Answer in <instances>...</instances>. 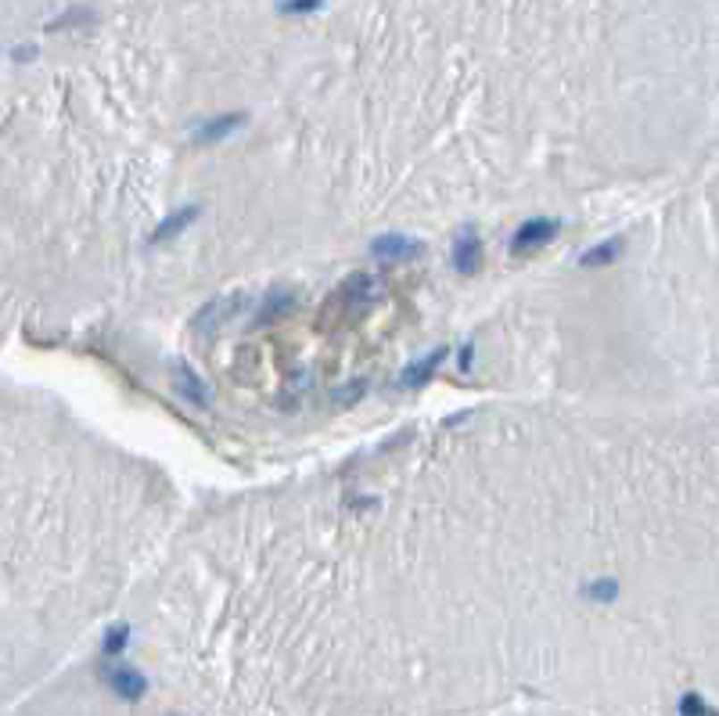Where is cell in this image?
Masks as SVG:
<instances>
[{"mask_svg":"<svg viewBox=\"0 0 719 716\" xmlns=\"http://www.w3.org/2000/svg\"><path fill=\"white\" fill-rule=\"evenodd\" d=\"M105 677H108V684H112V687H115L122 698H130V702H137L144 691H148V684H144V677H140V673L122 670V666H119V670H108Z\"/></svg>","mask_w":719,"mask_h":716,"instance_id":"1","label":"cell"},{"mask_svg":"<svg viewBox=\"0 0 719 716\" xmlns=\"http://www.w3.org/2000/svg\"><path fill=\"white\" fill-rule=\"evenodd\" d=\"M554 223L550 220H532V223H525L522 231H518V238H514V248L522 252V248H536V245H543V241H550L554 238Z\"/></svg>","mask_w":719,"mask_h":716,"instance_id":"2","label":"cell"},{"mask_svg":"<svg viewBox=\"0 0 719 716\" xmlns=\"http://www.w3.org/2000/svg\"><path fill=\"white\" fill-rule=\"evenodd\" d=\"M680 712H683V716H712V709H705L698 695H687V698L680 702Z\"/></svg>","mask_w":719,"mask_h":716,"instance_id":"4","label":"cell"},{"mask_svg":"<svg viewBox=\"0 0 719 716\" xmlns=\"http://www.w3.org/2000/svg\"><path fill=\"white\" fill-rule=\"evenodd\" d=\"M457 266H461L464 274H472V270L479 266V245H475V241L461 245V252H457Z\"/></svg>","mask_w":719,"mask_h":716,"instance_id":"3","label":"cell"}]
</instances>
